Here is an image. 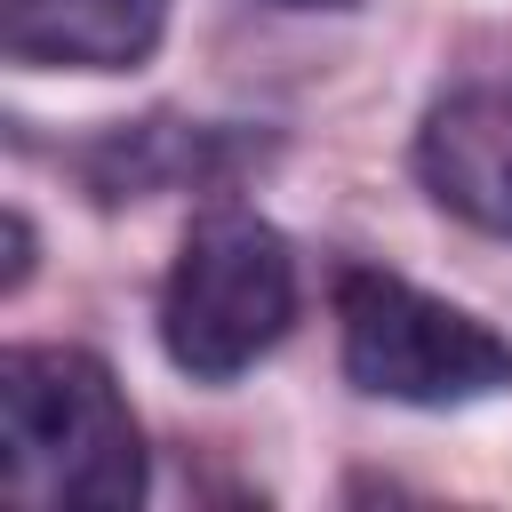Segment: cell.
Masks as SVG:
<instances>
[{
	"label": "cell",
	"instance_id": "6da1fadb",
	"mask_svg": "<svg viewBox=\"0 0 512 512\" xmlns=\"http://www.w3.org/2000/svg\"><path fill=\"white\" fill-rule=\"evenodd\" d=\"M0 480L40 512H128L144 496V432L96 352L16 344L0 360Z\"/></svg>",
	"mask_w": 512,
	"mask_h": 512
},
{
	"label": "cell",
	"instance_id": "7a4b0ae2",
	"mask_svg": "<svg viewBox=\"0 0 512 512\" xmlns=\"http://www.w3.org/2000/svg\"><path fill=\"white\" fill-rule=\"evenodd\" d=\"M296 320V256L256 208L192 216L160 280V352L192 384H232Z\"/></svg>",
	"mask_w": 512,
	"mask_h": 512
},
{
	"label": "cell",
	"instance_id": "3957f363",
	"mask_svg": "<svg viewBox=\"0 0 512 512\" xmlns=\"http://www.w3.org/2000/svg\"><path fill=\"white\" fill-rule=\"evenodd\" d=\"M336 336H344V376L368 400L472 408L512 384V344L488 320H472L376 264L336 272Z\"/></svg>",
	"mask_w": 512,
	"mask_h": 512
},
{
	"label": "cell",
	"instance_id": "277c9868",
	"mask_svg": "<svg viewBox=\"0 0 512 512\" xmlns=\"http://www.w3.org/2000/svg\"><path fill=\"white\" fill-rule=\"evenodd\" d=\"M416 176L448 216L512 240V88L440 96L416 128Z\"/></svg>",
	"mask_w": 512,
	"mask_h": 512
},
{
	"label": "cell",
	"instance_id": "5b68a950",
	"mask_svg": "<svg viewBox=\"0 0 512 512\" xmlns=\"http://www.w3.org/2000/svg\"><path fill=\"white\" fill-rule=\"evenodd\" d=\"M168 0H8V56L24 72H128L160 48Z\"/></svg>",
	"mask_w": 512,
	"mask_h": 512
},
{
	"label": "cell",
	"instance_id": "8992f818",
	"mask_svg": "<svg viewBox=\"0 0 512 512\" xmlns=\"http://www.w3.org/2000/svg\"><path fill=\"white\" fill-rule=\"evenodd\" d=\"M248 160H264V136L200 128V120H136L80 152V176L96 200H144L176 184H232Z\"/></svg>",
	"mask_w": 512,
	"mask_h": 512
},
{
	"label": "cell",
	"instance_id": "52a82bcc",
	"mask_svg": "<svg viewBox=\"0 0 512 512\" xmlns=\"http://www.w3.org/2000/svg\"><path fill=\"white\" fill-rule=\"evenodd\" d=\"M24 272H32V224L8 216V288H24Z\"/></svg>",
	"mask_w": 512,
	"mask_h": 512
},
{
	"label": "cell",
	"instance_id": "ba28073f",
	"mask_svg": "<svg viewBox=\"0 0 512 512\" xmlns=\"http://www.w3.org/2000/svg\"><path fill=\"white\" fill-rule=\"evenodd\" d=\"M272 8H352V0H272Z\"/></svg>",
	"mask_w": 512,
	"mask_h": 512
}]
</instances>
